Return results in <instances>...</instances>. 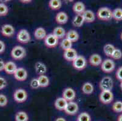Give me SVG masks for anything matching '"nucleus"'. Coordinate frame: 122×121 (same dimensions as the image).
Instances as JSON below:
<instances>
[{"label": "nucleus", "instance_id": "19", "mask_svg": "<svg viewBox=\"0 0 122 121\" xmlns=\"http://www.w3.org/2000/svg\"><path fill=\"white\" fill-rule=\"evenodd\" d=\"M72 9L76 15H82L85 11V5L81 2H76L73 5Z\"/></svg>", "mask_w": 122, "mask_h": 121}, {"label": "nucleus", "instance_id": "21", "mask_svg": "<svg viewBox=\"0 0 122 121\" xmlns=\"http://www.w3.org/2000/svg\"><path fill=\"white\" fill-rule=\"evenodd\" d=\"M35 68L36 73L39 75H44L47 71L46 65L41 62H37L35 65Z\"/></svg>", "mask_w": 122, "mask_h": 121}, {"label": "nucleus", "instance_id": "4", "mask_svg": "<svg viewBox=\"0 0 122 121\" xmlns=\"http://www.w3.org/2000/svg\"><path fill=\"white\" fill-rule=\"evenodd\" d=\"M27 98V93L22 88L17 89L14 93V99L18 103H23L26 101Z\"/></svg>", "mask_w": 122, "mask_h": 121}, {"label": "nucleus", "instance_id": "35", "mask_svg": "<svg viewBox=\"0 0 122 121\" xmlns=\"http://www.w3.org/2000/svg\"><path fill=\"white\" fill-rule=\"evenodd\" d=\"M9 9L4 3H0V16H5L8 13Z\"/></svg>", "mask_w": 122, "mask_h": 121}, {"label": "nucleus", "instance_id": "41", "mask_svg": "<svg viewBox=\"0 0 122 121\" xmlns=\"http://www.w3.org/2000/svg\"><path fill=\"white\" fill-rule=\"evenodd\" d=\"M5 44L1 40H0V54L3 53L5 51Z\"/></svg>", "mask_w": 122, "mask_h": 121}, {"label": "nucleus", "instance_id": "30", "mask_svg": "<svg viewBox=\"0 0 122 121\" xmlns=\"http://www.w3.org/2000/svg\"><path fill=\"white\" fill-rule=\"evenodd\" d=\"M29 116L24 111H19L15 115L16 121H28Z\"/></svg>", "mask_w": 122, "mask_h": 121}, {"label": "nucleus", "instance_id": "12", "mask_svg": "<svg viewBox=\"0 0 122 121\" xmlns=\"http://www.w3.org/2000/svg\"><path fill=\"white\" fill-rule=\"evenodd\" d=\"M78 111V105L76 102L71 101L68 102L65 110V111L66 114L69 115H75Z\"/></svg>", "mask_w": 122, "mask_h": 121}, {"label": "nucleus", "instance_id": "39", "mask_svg": "<svg viewBox=\"0 0 122 121\" xmlns=\"http://www.w3.org/2000/svg\"><path fill=\"white\" fill-rule=\"evenodd\" d=\"M116 77L120 81H122V66L119 67L116 72Z\"/></svg>", "mask_w": 122, "mask_h": 121}, {"label": "nucleus", "instance_id": "7", "mask_svg": "<svg viewBox=\"0 0 122 121\" xmlns=\"http://www.w3.org/2000/svg\"><path fill=\"white\" fill-rule=\"evenodd\" d=\"M87 61L86 59L83 56H78L72 62V65L75 69L78 70H82L86 68Z\"/></svg>", "mask_w": 122, "mask_h": 121}, {"label": "nucleus", "instance_id": "24", "mask_svg": "<svg viewBox=\"0 0 122 121\" xmlns=\"http://www.w3.org/2000/svg\"><path fill=\"white\" fill-rule=\"evenodd\" d=\"M53 35H55L58 39H62L66 36V32L65 30L61 27H56L53 31Z\"/></svg>", "mask_w": 122, "mask_h": 121}, {"label": "nucleus", "instance_id": "17", "mask_svg": "<svg viewBox=\"0 0 122 121\" xmlns=\"http://www.w3.org/2000/svg\"><path fill=\"white\" fill-rule=\"evenodd\" d=\"M17 69L16 65L14 62L9 61L7 63H5V66H4V70L5 71L7 74L9 75H12L14 74L15 71Z\"/></svg>", "mask_w": 122, "mask_h": 121}, {"label": "nucleus", "instance_id": "23", "mask_svg": "<svg viewBox=\"0 0 122 121\" xmlns=\"http://www.w3.org/2000/svg\"><path fill=\"white\" fill-rule=\"evenodd\" d=\"M34 36L35 38L38 40L44 39L46 36V32L43 27H38L34 32Z\"/></svg>", "mask_w": 122, "mask_h": 121}, {"label": "nucleus", "instance_id": "16", "mask_svg": "<svg viewBox=\"0 0 122 121\" xmlns=\"http://www.w3.org/2000/svg\"><path fill=\"white\" fill-rule=\"evenodd\" d=\"M89 63L92 66L97 67L101 65L102 63V57L98 54H93L89 58Z\"/></svg>", "mask_w": 122, "mask_h": 121}, {"label": "nucleus", "instance_id": "2", "mask_svg": "<svg viewBox=\"0 0 122 121\" xmlns=\"http://www.w3.org/2000/svg\"><path fill=\"white\" fill-rule=\"evenodd\" d=\"M26 55L25 50L24 47L16 45L11 51V56L15 60H20L24 58Z\"/></svg>", "mask_w": 122, "mask_h": 121}, {"label": "nucleus", "instance_id": "45", "mask_svg": "<svg viewBox=\"0 0 122 121\" xmlns=\"http://www.w3.org/2000/svg\"><path fill=\"white\" fill-rule=\"evenodd\" d=\"M21 2H22L23 3H29L30 2H31V1H29V0H27V1H25V0H24V1H21Z\"/></svg>", "mask_w": 122, "mask_h": 121}, {"label": "nucleus", "instance_id": "5", "mask_svg": "<svg viewBox=\"0 0 122 121\" xmlns=\"http://www.w3.org/2000/svg\"><path fill=\"white\" fill-rule=\"evenodd\" d=\"M115 67V63L111 59H106L104 60L101 64V68L103 72L105 73H111L114 70Z\"/></svg>", "mask_w": 122, "mask_h": 121}, {"label": "nucleus", "instance_id": "47", "mask_svg": "<svg viewBox=\"0 0 122 121\" xmlns=\"http://www.w3.org/2000/svg\"><path fill=\"white\" fill-rule=\"evenodd\" d=\"M120 38H121V39L122 40V33H121V35H120Z\"/></svg>", "mask_w": 122, "mask_h": 121}, {"label": "nucleus", "instance_id": "46", "mask_svg": "<svg viewBox=\"0 0 122 121\" xmlns=\"http://www.w3.org/2000/svg\"><path fill=\"white\" fill-rule=\"evenodd\" d=\"M120 88L122 90V81H121V82H120Z\"/></svg>", "mask_w": 122, "mask_h": 121}, {"label": "nucleus", "instance_id": "1", "mask_svg": "<svg viewBox=\"0 0 122 121\" xmlns=\"http://www.w3.org/2000/svg\"><path fill=\"white\" fill-rule=\"evenodd\" d=\"M97 16L98 19L103 21H109L112 18V11L108 7H102L97 11Z\"/></svg>", "mask_w": 122, "mask_h": 121}, {"label": "nucleus", "instance_id": "3", "mask_svg": "<svg viewBox=\"0 0 122 121\" xmlns=\"http://www.w3.org/2000/svg\"><path fill=\"white\" fill-rule=\"evenodd\" d=\"M113 84L112 79L110 76H105L100 82L99 87L102 91H111Z\"/></svg>", "mask_w": 122, "mask_h": 121}, {"label": "nucleus", "instance_id": "32", "mask_svg": "<svg viewBox=\"0 0 122 121\" xmlns=\"http://www.w3.org/2000/svg\"><path fill=\"white\" fill-rule=\"evenodd\" d=\"M72 43L67 39L65 38L61 42L60 47L62 49L66 50L72 48Z\"/></svg>", "mask_w": 122, "mask_h": 121}, {"label": "nucleus", "instance_id": "10", "mask_svg": "<svg viewBox=\"0 0 122 121\" xmlns=\"http://www.w3.org/2000/svg\"><path fill=\"white\" fill-rule=\"evenodd\" d=\"M78 56L77 52L75 49L72 48H71L69 49H67L65 50L63 53V57L66 61L69 62H73L76 57Z\"/></svg>", "mask_w": 122, "mask_h": 121}, {"label": "nucleus", "instance_id": "29", "mask_svg": "<svg viewBox=\"0 0 122 121\" xmlns=\"http://www.w3.org/2000/svg\"><path fill=\"white\" fill-rule=\"evenodd\" d=\"M62 3L60 0H51L49 2V6L52 10H58L61 8Z\"/></svg>", "mask_w": 122, "mask_h": 121}, {"label": "nucleus", "instance_id": "33", "mask_svg": "<svg viewBox=\"0 0 122 121\" xmlns=\"http://www.w3.org/2000/svg\"><path fill=\"white\" fill-rule=\"evenodd\" d=\"M77 121H91V117L88 113L83 112L78 115Z\"/></svg>", "mask_w": 122, "mask_h": 121}, {"label": "nucleus", "instance_id": "40", "mask_svg": "<svg viewBox=\"0 0 122 121\" xmlns=\"http://www.w3.org/2000/svg\"><path fill=\"white\" fill-rule=\"evenodd\" d=\"M7 85L6 80L3 77H0V90L4 88Z\"/></svg>", "mask_w": 122, "mask_h": 121}, {"label": "nucleus", "instance_id": "25", "mask_svg": "<svg viewBox=\"0 0 122 121\" xmlns=\"http://www.w3.org/2000/svg\"><path fill=\"white\" fill-rule=\"evenodd\" d=\"M82 92L85 95H91L94 92V86L90 82H86L82 86Z\"/></svg>", "mask_w": 122, "mask_h": 121}, {"label": "nucleus", "instance_id": "13", "mask_svg": "<svg viewBox=\"0 0 122 121\" xmlns=\"http://www.w3.org/2000/svg\"><path fill=\"white\" fill-rule=\"evenodd\" d=\"M14 77L18 81H24L27 77V72L24 68H17L14 74Z\"/></svg>", "mask_w": 122, "mask_h": 121}, {"label": "nucleus", "instance_id": "18", "mask_svg": "<svg viewBox=\"0 0 122 121\" xmlns=\"http://www.w3.org/2000/svg\"><path fill=\"white\" fill-rule=\"evenodd\" d=\"M55 20L56 23L60 24H65L68 21V16L65 12H60L56 14Z\"/></svg>", "mask_w": 122, "mask_h": 121}, {"label": "nucleus", "instance_id": "36", "mask_svg": "<svg viewBox=\"0 0 122 121\" xmlns=\"http://www.w3.org/2000/svg\"><path fill=\"white\" fill-rule=\"evenodd\" d=\"M111 58L114 59L118 60L122 58V52L118 48H115V50L113 52L112 55H111Z\"/></svg>", "mask_w": 122, "mask_h": 121}, {"label": "nucleus", "instance_id": "8", "mask_svg": "<svg viewBox=\"0 0 122 121\" xmlns=\"http://www.w3.org/2000/svg\"><path fill=\"white\" fill-rule=\"evenodd\" d=\"M18 41L22 44H27L30 41V35L28 31L25 29H21L19 31L16 36Z\"/></svg>", "mask_w": 122, "mask_h": 121}, {"label": "nucleus", "instance_id": "31", "mask_svg": "<svg viewBox=\"0 0 122 121\" xmlns=\"http://www.w3.org/2000/svg\"><path fill=\"white\" fill-rule=\"evenodd\" d=\"M112 18L117 21L122 20V9L120 8L115 9L112 11Z\"/></svg>", "mask_w": 122, "mask_h": 121}, {"label": "nucleus", "instance_id": "42", "mask_svg": "<svg viewBox=\"0 0 122 121\" xmlns=\"http://www.w3.org/2000/svg\"><path fill=\"white\" fill-rule=\"evenodd\" d=\"M4 66H5V63L4 61L2 59H0V72L4 70Z\"/></svg>", "mask_w": 122, "mask_h": 121}, {"label": "nucleus", "instance_id": "11", "mask_svg": "<svg viewBox=\"0 0 122 121\" xmlns=\"http://www.w3.org/2000/svg\"><path fill=\"white\" fill-rule=\"evenodd\" d=\"M1 32L2 35L5 37H12L15 34V29L12 25L4 24L1 27Z\"/></svg>", "mask_w": 122, "mask_h": 121}, {"label": "nucleus", "instance_id": "20", "mask_svg": "<svg viewBox=\"0 0 122 121\" xmlns=\"http://www.w3.org/2000/svg\"><path fill=\"white\" fill-rule=\"evenodd\" d=\"M84 18V20L85 22L86 23H93L95 21V16L94 15V12L90 10H85V12L82 14Z\"/></svg>", "mask_w": 122, "mask_h": 121}, {"label": "nucleus", "instance_id": "9", "mask_svg": "<svg viewBox=\"0 0 122 121\" xmlns=\"http://www.w3.org/2000/svg\"><path fill=\"white\" fill-rule=\"evenodd\" d=\"M44 44L49 48H54L58 44V39L52 33L49 34L44 38Z\"/></svg>", "mask_w": 122, "mask_h": 121}, {"label": "nucleus", "instance_id": "43", "mask_svg": "<svg viewBox=\"0 0 122 121\" xmlns=\"http://www.w3.org/2000/svg\"><path fill=\"white\" fill-rule=\"evenodd\" d=\"M55 121H66V120L63 117H58L55 120Z\"/></svg>", "mask_w": 122, "mask_h": 121}, {"label": "nucleus", "instance_id": "37", "mask_svg": "<svg viewBox=\"0 0 122 121\" xmlns=\"http://www.w3.org/2000/svg\"><path fill=\"white\" fill-rule=\"evenodd\" d=\"M8 100L7 97L3 94H0V106L3 107L7 105Z\"/></svg>", "mask_w": 122, "mask_h": 121}, {"label": "nucleus", "instance_id": "28", "mask_svg": "<svg viewBox=\"0 0 122 121\" xmlns=\"http://www.w3.org/2000/svg\"><path fill=\"white\" fill-rule=\"evenodd\" d=\"M115 47L111 44H107L104 46L103 51L105 52V55L108 57H111V55H112L113 52L115 50Z\"/></svg>", "mask_w": 122, "mask_h": 121}, {"label": "nucleus", "instance_id": "6", "mask_svg": "<svg viewBox=\"0 0 122 121\" xmlns=\"http://www.w3.org/2000/svg\"><path fill=\"white\" fill-rule=\"evenodd\" d=\"M100 101L103 104H109L112 102L114 95L111 91H102L100 94Z\"/></svg>", "mask_w": 122, "mask_h": 121}, {"label": "nucleus", "instance_id": "34", "mask_svg": "<svg viewBox=\"0 0 122 121\" xmlns=\"http://www.w3.org/2000/svg\"><path fill=\"white\" fill-rule=\"evenodd\" d=\"M112 110L115 113L122 112V102L117 101L114 102L112 105Z\"/></svg>", "mask_w": 122, "mask_h": 121}, {"label": "nucleus", "instance_id": "44", "mask_svg": "<svg viewBox=\"0 0 122 121\" xmlns=\"http://www.w3.org/2000/svg\"><path fill=\"white\" fill-rule=\"evenodd\" d=\"M117 121H122V114L120 115L118 117V119H117Z\"/></svg>", "mask_w": 122, "mask_h": 121}, {"label": "nucleus", "instance_id": "27", "mask_svg": "<svg viewBox=\"0 0 122 121\" xmlns=\"http://www.w3.org/2000/svg\"><path fill=\"white\" fill-rule=\"evenodd\" d=\"M37 79L40 87H46L49 85V79L46 75H40Z\"/></svg>", "mask_w": 122, "mask_h": 121}, {"label": "nucleus", "instance_id": "22", "mask_svg": "<svg viewBox=\"0 0 122 121\" xmlns=\"http://www.w3.org/2000/svg\"><path fill=\"white\" fill-rule=\"evenodd\" d=\"M66 38L71 41L72 43L77 41L79 39V35L78 33L74 30H71L67 33H66Z\"/></svg>", "mask_w": 122, "mask_h": 121}, {"label": "nucleus", "instance_id": "38", "mask_svg": "<svg viewBox=\"0 0 122 121\" xmlns=\"http://www.w3.org/2000/svg\"><path fill=\"white\" fill-rule=\"evenodd\" d=\"M30 85L31 88H33V89H38L39 87H40L37 78H34L33 79H32Z\"/></svg>", "mask_w": 122, "mask_h": 121}, {"label": "nucleus", "instance_id": "14", "mask_svg": "<svg viewBox=\"0 0 122 121\" xmlns=\"http://www.w3.org/2000/svg\"><path fill=\"white\" fill-rule=\"evenodd\" d=\"M63 97L67 102H71L75 98V92L72 88H67L63 92Z\"/></svg>", "mask_w": 122, "mask_h": 121}, {"label": "nucleus", "instance_id": "15", "mask_svg": "<svg viewBox=\"0 0 122 121\" xmlns=\"http://www.w3.org/2000/svg\"><path fill=\"white\" fill-rule=\"evenodd\" d=\"M68 102L66 101V99L62 97H58L56 99L55 102V108H56L58 110L60 111H65V108H66V106H67V104Z\"/></svg>", "mask_w": 122, "mask_h": 121}, {"label": "nucleus", "instance_id": "26", "mask_svg": "<svg viewBox=\"0 0 122 121\" xmlns=\"http://www.w3.org/2000/svg\"><path fill=\"white\" fill-rule=\"evenodd\" d=\"M84 22H85V20H84L83 15H76L73 19L72 24L75 27H80L83 25Z\"/></svg>", "mask_w": 122, "mask_h": 121}]
</instances>
